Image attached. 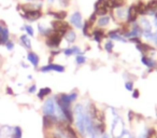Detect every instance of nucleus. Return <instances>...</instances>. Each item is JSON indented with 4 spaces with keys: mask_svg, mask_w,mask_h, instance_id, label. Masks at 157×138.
<instances>
[{
    "mask_svg": "<svg viewBox=\"0 0 157 138\" xmlns=\"http://www.w3.org/2000/svg\"><path fill=\"white\" fill-rule=\"evenodd\" d=\"M57 105L60 109L63 116L69 123H72L73 121V114L71 110V101L69 98V95L67 94H60L57 96Z\"/></svg>",
    "mask_w": 157,
    "mask_h": 138,
    "instance_id": "1",
    "label": "nucleus"
},
{
    "mask_svg": "<svg viewBox=\"0 0 157 138\" xmlns=\"http://www.w3.org/2000/svg\"><path fill=\"white\" fill-rule=\"evenodd\" d=\"M85 114L83 106L81 104H76L74 106V118H75V126L78 128V132L80 135L83 137L86 136V129H85Z\"/></svg>",
    "mask_w": 157,
    "mask_h": 138,
    "instance_id": "2",
    "label": "nucleus"
},
{
    "mask_svg": "<svg viewBox=\"0 0 157 138\" xmlns=\"http://www.w3.org/2000/svg\"><path fill=\"white\" fill-rule=\"evenodd\" d=\"M61 38H63V34L60 33H52L48 34V39H46V44L51 48H57L60 44Z\"/></svg>",
    "mask_w": 157,
    "mask_h": 138,
    "instance_id": "3",
    "label": "nucleus"
},
{
    "mask_svg": "<svg viewBox=\"0 0 157 138\" xmlns=\"http://www.w3.org/2000/svg\"><path fill=\"white\" fill-rule=\"evenodd\" d=\"M52 27L56 31H58V33L63 34V35L66 33V31H68L70 29L69 24H68V23H66V22H63V21H60V20L54 21V22H52Z\"/></svg>",
    "mask_w": 157,
    "mask_h": 138,
    "instance_id": "4",
    "label": "nucleus"
},
{
    "mask_svg": "<svg viewBox=\"0 0 157 138\" xmlns=\"http://www.w3.org/2000/svg\"><path fill=\"white\" fill-rule=\"evenodd\" d=\"M55 111H56V107H55V104H54V101H53V99H48V101L44 103V106H43L44 116H56Z\"/></svg>",
    "mask_w": 157,
    "mask_h": 138,
    "instance_id": "5",
    "label": "nucleus"
},
{
    "mask_svg": "<svg viewBox=\"0 0 157 138\" xmlns=\"http://www.w3.org/2000/svg\"><path fill=\"white\" fill-rule=\"evenodd\" d=\"M108 9H120L126 3V0H105Z\"/></svg>",
    "mask_w": 157,
    "mask_h": 138,
    "instance_id": "6",
    "label": "nucleus"
},
{
    "mask_svg": "<svg viewBox=\"0 0 157 138\" xmlns=\"http://www.w3.org/2000/svg\"><path fill=\"white\" fill-rule=\"evenodd\" d=\"M95 11L96 13L95 14H98V15H105L108 13V8L105 7V0H98L95 6Z\"/></svg>",
    "mask_w": 157,
    "mask_h": 138,
    "instance_id": "7",
    "label": "nucleus"
},
{
    "mask_svg": "<svg viewBox=\"0 0 157 138\" xmlns=\"http://www.w3.org/2000/svg\"><path fill=\"white\" fill-rule=\"evenodd\" d=\"M50 70H54V71H58V73H63L65 71V67L61 65H57V64H50L48 66H44L41 68V71L45 73V71H50Z\"/></svg>",
    "mask_w": 157,
    "mask_h": 138,
    "instance_id": "8",
    "label": "nucleus"
},
{
    "mask_svg": "<svg viewBox=\"0 0 157 138\" xmlns=\"http://www.w3.org/2000/svg\"><path fill=\"white\" fill-rule=\"evenodd\" d=\"M57 122V116H43V127L44 128H51Z\"/></svg>",
    "mask_w": 157,
    "mask_h": 138,
    "instance_id": "9",
    "label": "nucleus"
},
{
    "mask_svg": "<svg viewBox=\"0 0 157 138\" xmlns=\"http://www.w3.org/2000/svg\"><path fill=\"white\" fill-rule=\"evenodd\" d=\"M41 12L39 10H31V11H26L25 12L24 18H27L28 21H37L38 18H41Z\"/></svg>",
    "mask_w": 157,
    "mask_h": 138,
    "instance_id": "10",
    "label": "nucleus"
},
{
    "mask_svg": "<svg viewBox=\"0 0 157 138\" xmlns=\"http://www.w3.org/2000/svg\"><path fill=\"white\" fill-rule=\"evenodd\" d=\"M71 23L76 27V28H81L82 27V15L80 12H75L71 16Z\"/></svg>",
    "mask_w": 157,
    "mask_h": 138,
    "instance_id": "11",
    "label": "nucleus"
},
{
    "mask_svg": "<svg viewBox=\"0 0 157 138\" xmlns=\"http://www.w3.org/2000/svg\"><path fill=\"white\" fill-rule=\"evenodd\" d=\"M137 16H138V12H137V9H136V6H131V7L128 9L127 20H128L129 23L135 22V21L137 20Z\"/></svg>",
    "mask_w": 157,
    "mask_h": 138,
    "instance_id": "12",
    "label": "nucleus"
},
{
    "mask_svg": "<svg viewBox=\"0 0 157 138\" xmlns=\"http://www.w3.org/2000/svg\"><path fill=\"white\" fill-rule=\"evenodd\" d=\"M0 39L2 43H7L9 41V29L2 25H0Z\"/></svg>",
    "mask_w": 157,
    "mask_h": 138,
    "instance_id": "13",
    "label": "nucleus"
},
{
    "mask_svg": "<svg viewBox=\"0 0 157 138\" xmlns=\"http://www.w3.org/2000/svg\"><path fill=\"white\" fill-rule=\"evenodd\" d=\"M140 27H141L142 30H144V33H145V35H147V34H151V29H152V27H151V24L150 22H148L147 20H146L145 18H141V22H140Z\"/></svg>",
    "mask_w": 157,
    "mask_h": 138,
    "instance_id": "14",
    "label": "nucleus"
},
{
    "mask_svg": "<svg viewBox=\"0 0 157 138\" xmlns=\"http://www.w3.org/2000/svg\"><path fill=\"white\" fill-rule=\"evenodd\" d=\"M157 12V0H151L146 5V13L154 14Z\"/></svg>",
    "mask_w": 157,
    "mask_h": 138,
    "instance_id": "15",
    "label": "nucleus"
},
{
    "mask_svg": "<svg viewBox=\"0 0 157 138\" xmlns=\"http://www.w3.org/2000/svg\"><path fill=\"white\" fill-rule=\"evenodd\" d=\"M65 135L67 136V138H78V134L75 133V131L69 124L65 126Z\"/></svg>",
    "mask_w": 157,
    "mask_h": 138,
    "instance_id": "16",
    "label": "nucleus"
},
{
    "mask_svg": "<svg viewBox=\"0 0 157 138\" xmlns=\"http://www.w3.org/2000/svg\"><path fill=\"white\" fill-rule=\"evenodd\" d=\"M27 58H28V61H30L33 66H38V64H39V56H38L36 53L29 52L28 55H27Z\"/></svg>",
    "mask_w": 157,
    "mask_h": 138,
    "instance_id": "17",
    "label": "nucleus"
},
{
    "mask_svg": "<svg viewBox=\"0 0 157 138\" xmlns=\"http://www.w3.org/2000/svg\"><path fill=\"white\" fill-rule=\"evenodd\" d=\"M137 49L140 51V52L142 53H145V52H148V51H152L153 48L151 45H148V44L146 43H139L137 44Z\"/></svg>",
    "mask_w": 157,
    "mask_h": 138,
    "instance_id": "18",
    "label": "nucleus"
},
{
    "mask_svg": "<svg viewBox=\"0 0 157 138\" xmlns=\"http://www.w3.org/2000/svg\"><path fill=\"white\" fill-rule=\"evenodd\" d=\"M141 61H142V63H143L145 66H147V67H154V66L156 65V61H153V59H152V58H150V57L142 56Z\"/></svg>",
    "mask_w": 157,
    "mask_h": 138,
    "instance_id": "19",
    "label": "nucleus"
},
{
    "mask_svg": "<svg viewBox=\"0 0 157 138\" xmlns=\"http://www.w3.org/2000/svg\"><path fill=\"white\" fill-rule=\"evenodd\" d=\"M136 9H137L138 14H141V15H143V14L146 13V6L144 5L142 1H140V2L136 6Z\"/></svg>",
    "mask_w": 157,
    "mask_h": 138,
    "instance_id": "20",
    "label": "nucleus"
},
{
    "mask_svg": "<svg viewBox=\"0 0 157 138\" xmlns=\"http://www.w3.org/2000/svg\"><path fill=\"white\" fill-rule=\"evenodd\" d=\"M65 38H66V40H67L68 42H73L74 40H75V38H76V36H75V33H74L73 30H68V33H66L65 34Z\"/></svg>",
    "mask_w": 157,
    "mask_h": 138,
    "instance_id": "21",
    "label": "nucleus"
},
{
    "mask_svg": "<svg viewBox=\"0 0 157 138\" xmlns=\"http://www.w3.org/2000/svg\"><path fill=\"white\" fill-rule=\"evenodd\" d=\"M105 31L102 30H95L94 31V37H95V40L97 42H101V40L105 38Z\"/></svg>",
    "mask_w": 157,
    "mask_h": 138,
    "instance_id": "22",
    "label": "nucleus"
},
{
    "mask_svg": "<svg viewBox=\"0 0 157 138\" xmlns=\"http://www.w3.org/2000/svg\"><path fill=\"white\" fill-rule=\"evenodd\" d=\"M51 92H52V91H51L50 88H43V89H41V90L39 91V93H38V96H39L40 99H43V97L46 96V95H48Z\"/></svg>",
    "mask_w": 157,
    "mask_h": 138,
    "instance_id": "23",
    "label": "nucleus"
},
{
    "mask_svg": "<svg viewBox=\"0 0 157 138\" xmlns=\"http://www.w3.org/2000/svg\"><path fill=\"white\" fill-rule=\"evenodd\" d=\"M22 128L20 126H15L13 128V134H12V138H22Z\"/></svg>",
    "mask_w": 157,
    "mask_h": 138,
    "instance_id": "24",
    "label": "nucleus"
},
{
    "mask_svg": "<svg viewBox=\"0 0 157 138\" xmlns=\"http://www.w3.org/2000/svg\"><path fill=\"white\" fill-rule=\"evenodd\" d=\"M21 41H22V43L24 44L26 48L30 49L31 48V43H30V40H29V38L27 37L26 35H23L22 37H21Z\"/></svg>",
    "mask_w": 157,
    "mask_h": 138,
    "instance_id": "25",
    "label": "nucleus"
},
{
    "mask_svg": "<svg viewBox=\"0 0 157 138\" xmlns=\"http://www.w3.org/2000/svg\"><path fill=\"white\" fill-rule=\"evenodd\" d=\"M110 22V18L109 16H102V18H100L98 20V25L99 26H105V25H108Z\"/></svg>",
    "mask_w": 157,
    "mask_h": 138,
    "instance_id": "26",
    "label": "nucleus"
},
{
    "mask_svg": "<svg viewBox=\"0 0 157 138\" xmlns=\"http://www.w3.org/2000/svg\"><path fill=\"white\" fill-rule=\"evenodd\" d=\"M109 36L112 38V39H115V40H117V41L125 42V39H123V37H121V36L118 35L117 33H115V31H110Z\"/></svg>",
    "mask_w": 157,
    "mask_h": 138,
    "instance_id": "27",
    "label": "nucleus"
},
{
    "mask_svg": "<svg viewBox=\"0 0 157 138\" xmlns=\"http://www.w3.org/2000/svg\"><path fill=\"white\" fill-rule=\"evenodd\" d=\"M66 55H72V54H75V53H78L80 50H78V46H73V48H70V49H67V50L63 51Z\"/></svg>",
    "mask_w": 157,
    "mask_h": 138,
    "instance_id": "28",
    "label": "nucleus"
},
{
    "mask_svg": "<svg viewBox=\"0 0 157 138\" xmlns=\"http://www.w3.org/2000/svg\"><path fill=\"white\" fill-rule=\"evenodd\" d=\"M53 14V16H55V18H57V20H63V18H65L66 16H67V13L63 11H60V12H54V13H51Z\"/></svg>",
    "mask_w": 157,
    "mask_h": 138,
    "instance_id": "29",
    "label": "nucleus"
},
{
    "mask_svg": "<svg viewBox=\"0 0 157 138\" xmlns=\"http://www.w3.org/2000/svg\"><path fill=\"white\" fill-rule=\"evenodd\" d=\"M146 138H157V133L154 128H151L148 131L147 135H146Z\"/></svg>",
    "mask_w": 157,
    "mask_h": 138,
    "instance_id": "30",
    "label": "nucleus"
},
{
    "mask_svg": "<svg viewBox=\"0 0 157 138\" xmlns=\"http://www.w3.org/2000/svg\"><path fill=\"white\" fill-rule=\"evenodd\" d=\"M105 50H107L108 52H111V51L113 50V42H112V41H108L107 43H105Z\"/></svg>",
    "mask_w": 157,
    "mask_h": 138,
    "instance_id": "31",
    "label": "nucleus"
},
{
    "mask_svg": "<svg viewBox=\"0 0 157 138\" xmlns=\"http://www.w3.org/2000/svg\"><path fill=\"white\" fill-rule=\"evenodd\" d=\"M85 61H86V58L83 55H78V56L76 57V63L78 64H83V63H85Z\"/></svg>",
    "mask_w": 157,
    "mask_h": 138,
    "instance_id": "32",
    "label": "nucleus"
},
{
    "mask_svg": "<svg viewBox=\"0 0 157 138\" xmlns=\"http://www.w3.org/2000/svg\"><path fill=\"white\" fill-rule=\"evenodd\" d=\"M25 29H26V31L28 33L29 36H33V27L29 26V25H26V26H25Z\"/></svg>",
    "mask_w": 157,
    "mask_h": 138,
    "instance_id": "33",
    "label": "nucleus"
},
{
    "mask_svg": "<svg viewBox=\"0 0 157 138\" xmlns=\"http://www.w3.org/2000/svg\"><path fill=\"white\" fill-rule=\"evenodd\" d=\"M45 138H61L60 135H58V134H50V135H46Z\"/></svg>",
    "mask_w": 157,
    "mask_h": 138,
    "instance_id": "34",
    "label": "nucleus"
},
{
    "mask_svg": "<svg viewBox=\"0 0 157 138\" xmlns=\"http://www.w3.org/2000/svg\"><path fill=\"white\" fill-rule=\"evenodd\" d=\"M125 86H126V89H127L128 91H132L133 84H132V82H127V83L125 84Z\"/></svg>",
    "mask_w": 157,
    "mask_h": 138,
    "instance_id": "35",
    "label": "nucleus"
},
{
    "mask_svg": "<svg viewBox=\"0 0 157 138\" xmlns=\"http://www.w3.org/2000/svg\"><path fill=\"white\" fill-rule=\"evenodd\" d=\"M6 45H7V49L8 50H12V49L14 48V44L12 41H8L7 43H6Z\"/></svg>",
    "mask_w": 157,
    "mask_h": 138,
    "instance_id": "36",
    "label": "nucleus"
},
{
    "mask_svg": "<svg viewBox=\"0 0 157 138\" xmlns=\"http://www.w3.org/2000/svg\"><path fill=\"white\" fill-rule=\"evenodd\" d=\"M132 97H133V98H138V97H139V91H138V90H133Z\"/></svg>",
    "mask_w": 157,
    "mask_h": 138,
    "instance_id": "37",
    "label": "nucleus"
},
{
    "mask_svg": "<svg viewBox=\"0 0 157 138\" xmlns=\"http://www.w3.org/2000/svg\"><path fill=\"white\" fill-rule=\"evenodd\" d=\"M130 41H131V42H136V43H137V44L141 43V41H140V40L138 39V38H135V37H133V38H131V39H130Z\"/></svg>",
    "mask_w": 157,
    "mask_h": 138,
    "instance_id": "38",
    "label": "nucleus"
},
{
    "mask_svg": "<svg viewBox=\"0 0 157 138\" xmlns=\"http://www.w3.org/2000/svg\"><path fill=\"white\" fill-rule=\"evenodd\" d=\"M69 98H70V101H73L74 99L76 98V94H75V93H74V94H71V95H69Z\"/></svg>",
    "mask_w": 157,
    "mask_h": 138,
    "instance_id": "39",
    "label": "nucleus"
},
{
    "mask_svg": "<svg viewBox=\"0 0 157 138\" xmlns=\"http://www.w3.org/2000/svg\"><path fill=\"white\" fill-rule=\"evenodd\" d=\"M36 91V85H33L30 89H29V93H33Z\"/></svg>",
    "mask_w": 157,
    "mask_h": 138,
    "instance_id": "40",
    "label": "nucleus"
},
{
    "mask_svg": "<svg viewBox=\"0 0 157 138\" xmlns=\"http://www.w3.org/2000/svg\"><path fill=\"white\" fill-rule=\"evenodd\" d=\"M7 93H8V94H10V95H12V94H13V91H12L10 88H8L7 89Z\"/></svg>",
    "mask_w": 157,
    "mask_h": 138,
    "instance_id": "41",
    "label": "nucleus"
},
{
    "mask_svg": "<svg viewBox=\"0 0 157 138\" xmlns=\"http://www.w3.org/2000/svg\"><path fill=\"white\" fill-rule=\"evenodd\" d=\"M102 138H110V137H109V135H108V134H103Z\"/></svg>",
    "mask_w": 157,
    "mask_h": 138,
    "instance_id": "42",
    "label": "nucleus"
},
{
    "mask_svg": "<svg viewBox=\"0 0 157 138\" xmlns=\"http://www.w3.org/2000/svg\"><path fill=\"white\" fill-rule=\"evenodd\" d=\"M140 138H146V135H141L140 136Z\"/></svg>",
    "mask_w": 157,
    "mask_h": 138,
    "instance_id": "43",
    "label": "nucleus"
},
{
    "mask_svg": "<svg viewBox=\"0 0 157 138\" xmlns=\"http://www.w3.org/2000/svg\"><path fill=\"white\" fill-rule=\"evenodd\" d=\"M155 16H156V18H157V12H156V13H155Z\"/></svg>",
    "mask_w": 157,
    "mask_h": 138,
    "instance_id": "44",
    "label": "nucleus"
},
{
    "mask_svg": "<svg viewBox=\"0 0 157 138\" xmlns=\"http://www.w3.org/2000/svg\"><path fill=\"white\" fill-rule=\"evenodd\" d=\"M129 138H135V137H132V136H129Z\"/></svg>",
    "mask_w": 157,
    "mask_h": 138,
    "instance_id": "45",
    "label": "nucleus"
},
{
    "mask_svg": "<svg viewBox=\"0 0 157 138\" xmlns=\"http://www.w3.org/2000/svg\"><path fill=\"white\" fill-rule=\"evenodd\" d=\"M1 43H2V42H1V39H0V44H1Z\"/></svg>",
    "mask_w": 157,
    "mask_h": 138,
    "instance_id": "46",
    "label": "nucleus"
},
{
    "mask_svg": "<svg viewBox=\"0 0 157 138\" xmlns=\"http://www.w3.org/2000/svg\"><path fill=\"white\" fill-rule=\"evenodd\" d=\"M28 1H35V0H28Z\"/></svg>",
    "mask_w": 157,
    "mask_h": 138,
    "instance_id": "47",
    "label": "nucleus"
}]
</instances>
